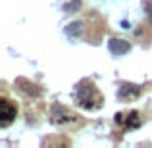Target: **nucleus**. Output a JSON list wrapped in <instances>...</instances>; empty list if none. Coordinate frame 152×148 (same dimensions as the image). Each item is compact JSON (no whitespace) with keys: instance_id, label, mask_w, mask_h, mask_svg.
<instances>
[{"instance_id":"nucleus-6","label":"nucleus","mask_w":152,"mask_h":148,"mask_svg":"<svg viewBox=\"0 0 152 148\" xmlns=\"http://www.w3.org/2000/svg\"><path fill=\"white\" fill-rule=\"evenodd\" d=\"M146 14H148V19L152 23V4H146Z\"/></svg>"},{"instance_id":"nucleus-5","label":"nucleus","mask_w":152,"mask_h":148,"mask_svg":"<svg viewBox=\"0 0 152 148\" xmlns=\"http://www.w3.org/2000/svg\"><path fill=\"white\" fill-rule=\"evenodd\" d=\"M75 6H79V0H71L69 6H66V10H67V12H73V8H75Z\"/></svg>"},{"instance_id":"nucleus-2","label":"nucleus","mask_w":152,"mask_h":148,"mask_svg":"<svg viewBox=\"0 0 152 148\" xmlns=\"http://www.w3.org/2000/svg\"><path fill=\"white\" fill-rule=\"evenodd\" d=\"M108 48H110V52L114 56H121L123 52L129 50V44H127V42H123V41H119V39H112V41L108 42Z\"/></svg>"},{"instance_id":"nucleus-4","label":"nucleus","mask_w":152,"mask_h":148,"mask_svg":"<svg viewBox=\"0 0 152 148\" xmlns=\"http://www.w3.org/2000/svg\"><path fill=\"white\" fill-rule=\"evenodd\" d=\"M21 83L25 85V87H23V90H27V93H31V94H39V89H35L33 83H31V85H29V83H25V81H21Z\"/></svg>"},{"instance_id":"nucleus-3","label":"nucleus","mask_w":152,"mask_h":148,"mask_svg":"<svg viewBox=\"0 0 152 148\" xmlns=\"http://www.w3.org/2000/svg\"><path fill=\"white\" fill-rule=\"evenodd\" d=\"M67 33H69V35H73V33H81V23H71V27H67Z\"/></svg>"},{"instance_id":"nucleus-1","label":"nucleus","mask_w":152,"mask_h":148,"mask_svg":"<svg viewBox=\"0 0 152 148\" xmlns=\"http://www.w3.org/2000/svg\"><path fill=\"white\" fill-rule=\"evenodd\" d=\"M15 114H18L15 106L10 102V100H6V98H4L2 102H0V117H2V127L10 125V123L15 119Z\"/></svg>"}]
</instances>
